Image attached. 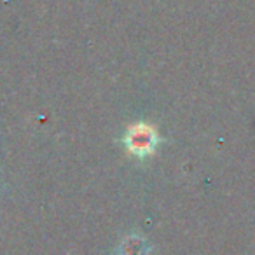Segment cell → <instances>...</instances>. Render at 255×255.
<instances>
[{
  "label": "cell",
  "instance_id": "obj_1",
  "mask_svg": "<svg viewBox=\"0 0 255 255\" xmlns=\"http://www.w3.org/2000/svg\"><path fill=\"white\" fill-rule=\"evenodd\" d=\"M156 140V131L147 124H136L128 133V147L133 154H138V156L152 152Z\"/></svg>",
  "mask_w": 255,
  "mask_h": 255
}]
</instances>
